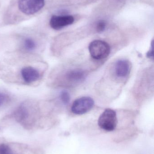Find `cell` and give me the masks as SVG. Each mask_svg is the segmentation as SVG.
<instances>
[{
    "instance_id": "12",
    "label": "cell",
    "mask_w": 154,
    "mask_h": 154,
    "mask_svg": "<svg viewBox=\"0 0 154 154\" xmlns=\"http://www.w3.org/2000/svg\"><path fill=\"white\" fill-rule=\"evenodd\" d=\"M106 22L104 20H99L96 24V30L98 32H102L105 31L106 28Z\"/></svg>"
},
{
    "instance_id": "5",
    "label": "cell",
    "mask_w": 154,
    "mask_h": 154,
    "mask_svg": "<svg viewBox=\"0 0 154 154\" xmlns=\"http://www.w3.org/2000/svg\"><path fill=\"white\" fill-rule=\"evenodd\" d=\"M74 22V17L71 15H53L50 20L49 25L53 29L58 30L71 25Z\"/></svg>"
},
{
    "instance_id": "6",
    "label": "cell",
    "mask_w": 154,
    "mask_h": 154,
    "mask_svg": "<svg viewBox=\"0 0 154 154\" xmlns=\"http://www.w3.org/2000/svg\"><path fill=\"white\" fill-rule=\"evenodd\" d=\"M22 80L27 84L36 82L39 79L41 74L39 70L32 66L23 67L20 71Z\"/></svg>"
},
{
    "instance_id": "13",
    "label": "cell",
    "mask_w": 154,
    "mask_h": 154,
    "mask_svg": "<svg viewBox=\"0 0 154 154\" xmlns=\"http://www.w3.org/2000/svg\"><path fill=\"white\" fill-rule=\"evenodd\" d=\"M0 154H14L10 147L5 144H0Z\"/></svg>"
},
{
    "instance_id": "10",
    "label": "cell",
    "mask_w": 154,
    "mask_h": 154,
    "mask_svg": "<svg viewBox=\"0 0 154 154\" xmlns=\"http://www.w3.org/2000/svg\"><path fill=\"white\" fill-rule=\"evenodd\" d=\"M22 47L25 51H33L37 48V43L34 39L30 37H26L23 40Z\"/></svg>"
},
{
    "instance_id": "14",
    "label": "cell",
    "mask_w": 154,
    "mask_h": 154,
    "mask_svg": "<svg viewBox=\"0 0 154 154\" xmlns=\"http://www.w3.org/2000/svg\"><path fill=\"white\" fill-rule=\"evenodd\" d=\"M9 100V97L7 94L2 92H0V108L5 104Z\"/></svg>"
},
{
    "instance_id": "11",
    "label": "cell",
    "mask_w": 154,
    "mask_h": 154,
    "mask_svg": "<svg viewBox=\"0 0 154 154\" xmlns=\"http://www.w3.org/2000/svg\"><path fill=\"white\" fill-rule=\"evenodd\" d=\"M60 99L63 104L68 105L70 101V95L67 91H62L60 94Z\"/></svg>"
},
{
    "instance_id": "3",
    "label": "cell",
    "mask_w": 154,
    "mask_h": 154,
    "mask_svg": "<svg viewBox=\"0 0 154 154\" xmlns=\"http://www.w3.org/2000/svg\"><path fill=\"white\" fill-rule=\"evenodd\" d=\"M45 5V0H19L18 8L26 15H33L42 10Z\"/></svg>"
},
{
    "instance_id": "7",
    "label": "cell",
    "mask_w": 154,
    "mask_h": 154,
    "mask_svg": "<svg viewBox=\"0 0 154 154\" xmlns=\"http://www.w3.org/2000/svg\"><path fill=\"white\" fill-rule=\"evenodd\" d=\"M132 65L127 60H120L115 65V73L118 78L127 77L131 72Z\"/></svg>"
},
{
    "instance_id": "1",
    "label": "cell",
    "mask_w": 154,
    "mask_h": 154,
    "mask_svg": "<svg viewBox=\"0 0 154 154\" xmlns=\"http://www.w3.org/2000/svg\"><path fill=\"white\" fill-rule=\"evenodd\" d=\"M89 51L93 59L100 60L109 56L110 47L108 43L104 41L96 40L90 42L89 46Z\"/></svg>"
},
{
    "instance_id": "8",
    "label": "cell",
    "mask_w": 154,
    "mask_h": 154,
    "mask_svg": "<svg viewBox=\"0 0 154 154\" xmlns=\"http://www.w3.org/2000/svg\"><path fill=\"white\" fill-rule=\"evenodd\" d=\"M86 76L85 71L79 69L69 70L65 75L66 80L71 83H80L85 80Z\"/></svg>"
},
{
    "instance_id": "2",
    "label": "cell",
    "mask_w": 154,
    "mask_h": 154,
    "mask_svg": "<svg viewBox=\"0 0 154 154\" xmlns=\"http://www.w3.org/2000/svg\"><path fill=\"white\" fill-rule=\"evenodd\" d=\"M98 123L99 127L103 130L113 131L117 125L116 112L111 109H107L99 116Z\"/></svg>"
},
{
    "instance_id": "4",
    "label": "cell",
    "mask_w": 154,
    "mask_h": 154,
    "mask_svg": "<svg viewBox=\"0 0 154 154\" xmlns=\"http://www.w3.org/2000/svg\"><path fill=\"white\" fill-rule=\"evenodd\" d=\"M95 104L94 100L89 97H84L76 100L72 104L71 111L74 114L83 115L91 110Z\"/></svg>"
},
{
    "instance_id": "15",
    "label": "cell",
    "mask_w": 154,
    "mask_h": 154,
    "mask_svg": "<svg viewBox=\"0 0 154 154\" xmlns=\"http://www.w3.org/2000/svg\"><path fill=\"white\" fill-rule=\"evenodd\" d=\"M154 41H152L151 43V48H150V50L149 51L146 53V57L148 58L151 59H154Z\"/></svg>"
},
{
    "instance_id": "9",
    "label": "cell",
    "mask_w": 154,
    "mask_h": 154,
    "mask_svg": "<svg viewBox=\"0 0 154 154\" xmlns=\"http://www.w3.org/2000/svg\"><path fill=\"white\" fill-rule=\"evenodd\" d=\"M29 106L27 104L23 103L17 108L14 112L15 119L20 123L25 122L30 116Z\"/></svg>"
}]
</instances>
